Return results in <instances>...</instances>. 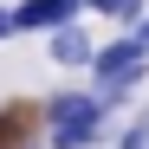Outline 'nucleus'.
<instances>
[{
  "mask_svg": "<svg viewBox=\"0 0 149 149\" xmlns=\"http://www.w3.org/2000/svg\"><path fill=\"white\" fill-rule=\"evenodd\" d=\"M45 117H52V130H45V149H91L110 136V104L97 91H58L52 104H45Z\"/></svg>",
  "mask_w": 149,
  "mask_h": 149,
  "instance_id": "1",
  "label": "nucleus"
},
{
  "mask_svg": "<svg viewBox=\"0 0 149 149\" xmlns=\"http://www.w3.org/2000/svg\"><path fill=\"white\" fill-rule=\"evenodd\" d=\"M84 0H19L13 7V33H52L65 19H78Z\"/></svg>",
  "mask_w": 149,
  "mask_h": 149,
  "instance_id": "2",
  "label": "nucleus"
},
{
  "mask_svg": "<svg viewBox=\"0 0 149 149\" xmlns=\"http://www.w3.org/2000/svg\"><path fill=\"white\" fill-rule=\"evenodd\" d=\"M45 52H52V65L78 71V65H91V52H97V45L84 39V26H78V19H65V26H52V33H45Z\"/></svg>",
  "mask_w": 149,
  "mask_h": 149,
  "instance_id": "3",
  "label": "nucleus"
},
{
  "mask_svg": "<svg viewBox=\"0 0 149 149\" xmlns=\"http://www.w3.org/2000/svg\"><path fill=\"white\" fill-rule=\"evenodd\" d=\"M149 65V45L136 33H123L117 45H104V52H91V78H110V71H143Z\"/></svg>",
  "mask_w": 149,
  "mask_h": 149,
  "instance_id": "4",
  "label": "nucleus"
},
{
  "mask_svg": "<svg viewBox=\"0 0 149 149\" xmlns=\"http://www.w3.org/2000/svg\"><path fill=\"white\" fill-rule=\"evenodd\" d=\"M123 149H149V117L136 123V130H123Z\"/></svg>",
  "mask_w": 149,
  "mask_h": 149,
  "instance_id": "5",
  "label": "nucleus"
},
{
  "mask_svg": "<svg viewBox=\"0 0 149 149\" xmlns=\"http://www.w3.org/2000/svg\"><path fill=\"white\" fill-rule=\"evenodd\" d=\"M0 39H13V13L7 7H0Z\"/></svg>",
  "mask_w": 149,
  "mask_h": 149,
  "instance_id": "6",
  "label": "nucleus"
},
{
  "mask_svg": "<svg viewBox=\"0 0 149 149\" xmlns=\"http://www.w3.org/2000/svg\"><path fill=\"white\" fill-rule=\"evenodd\" d=\"M130 33H136V39H143V45H149V13H143V19H136V26H130Z\"/></svg>",
  "mask_w": 149,
  "mask_h": 149,
  "instance_id": "7",
  "label": "nucleus"
}]
</instances>
